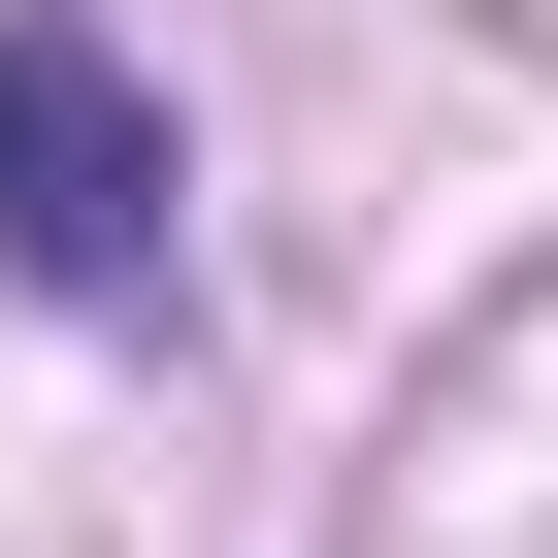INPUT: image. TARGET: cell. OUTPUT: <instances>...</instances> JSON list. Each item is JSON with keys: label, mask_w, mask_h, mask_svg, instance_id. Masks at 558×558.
Here are the masks:
<instances>
[{"label": "cell", "mask_w": 558, "mask_h": 558, "mask_svg": "<svg viewBox=\"0 0 558 558\" xmlns=\"http://www.w3.org/2000/svg\"><path fill=\"white\" fill-rule=\"evenodd\" d=\"M165 230H197V197H165V99L66 34V0H0V263L132 329V296H165Z\"/></svg>", "instance_id": "1"}]
</instances>
